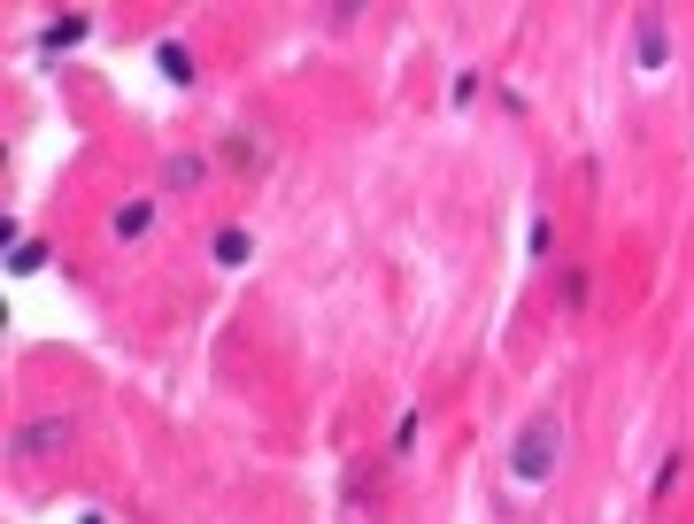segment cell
<instances>
[{
	"label": "cell",
	"mask_w": 694,
	"mask_h": 524,
	"mask_svg": "<svg viewBox=\"0 0 694 524\" xmlns=\"http://www.w3.org/2000/svg\"><path fill=\"white\" fill-rule=\"evenodd\" d=\"M555 463H563V417L540 409V417L518 432V448H510V479L540 486V479H555Z\"/></svg>",
	"instance_id": "1"
},
{
	"label": "cell",
	"mask_w": 694,
	"mask_h": 524,
	"mask_svg": "<svg viewBox=\"0 0 694 524\" xmlns=\"http://www.w3.org/2000/svg\"><path fill=\"white\" fill-rule=\"evenodd\" d=\"M78 440V424L70 417H47V424H23V432H8V463H39V455H62Z\"/></svg>",
	"instance_id": "2"
},
{
	"label": "cell",
	"mask_w": 694,
	"mask_h": 524,
	"mask_svg": "<svg viewBox=\"0 0 694 524\" xmlns=\"http://www.w3.org/2000/svg\"><path fill=\"white\" fill-rule=\"evenodd\" d=\"M85 31H93V16H85V8H62V16H54V23L39 31V47H47V54H70V47H78Z\"/></svg>",
	"instance_id": "3"
},
{
	"label": "cell",
	"mask_w": 694,
	"mask_h": 524,
	"mask_svg": "<svg viewBox=\"0 0 694 524\" xmlns=\"http://www.w3.org/2000/svg\"><path fill=\"white\" fill-rule=\"evenodd\" d=\"M633 31H641V39H633V54H641V70H664V62H672V39H664V16H641Z\"/></svg>",
	"instance_id": "4"
},
{
	"label": "cell",
	"mask_w": 694,
	"mask_h": 524,
	"mask_svg": "<svg viewBox=\"0 0 694 524\" xmlns=\"http://www.w3.org/2000/svg\"><path fill=\"white\" fill-rule=\"evenodd\" d=\"M109 232H116V239H147V232H155V201H124V208L109 216Z\"/></svg>",
	"instance_id": "5"
},
{
	"label": "cell",
	"mask_w": 694,
	"mask_h": 524,
	"mask_svg": "<svg viewBox=\"0 0 694 524\" xmlns=\"http://www.w3.org/2000/svg\"><path fill=\"white\" fill-rule=\"evenodd\" d=\"M201 177H208V155H171V163H163V185H171V193H193Z\"/></svg>",
	"instance_id": "6"
},
{
	"label": "cell",
	"mask_w": 694,
	"mask_h": 524,
	"mask_svg": "<svg viewBox=\"0 0 694 524\" xmlns=\"http://www.w3.org/2000/svg\"><path fill=\"white\" fill-rule=\"evenodd\" d=\"M155 62H163V78H171V85H193V54H185L177 39H163V47H155Z\"/></svg>",
	"instance_id": "7"
},
{
	"label": "cell",
	"mask_w": 694,
	"mask_h": 524,
	"mask_svg": "<svg viewBox=\"0 0 694 524\" xmlns=\"http://www.w3.org/2000/svg\"><path fill=\"white\" fill-rule=\"evenodd\" d=\"M247 255H255V239H247V232H216V263H224V270H239Z\"/></svg>",
	"instance_id": "8"
},
{
	"label": "cell",
	"mask_w": 694,
	"mask_h": 524,
	"mask_svg": "<svg viewBox=\"0 0 694 524\" xmlns=\"http://www.w3.org/2000/svg\"><path fill=\"white\" fill-rule=\"evenodd\" d=\"M8 270H16V278H31V270H47V247H39V239H23V247L8 255Z\"/></svg>",
	"instance_id": "9"
},
{
	"label": "cell",
	"mask_w": 694,
	"mask_h": 524,
	"mask_svg": "<svg viewBox=\"0 0 694 524\" xmlns=\"http://www.w3.org/2000/svg\"><path fill=\"white\" fill-rule=\"evenodd\" d=\"M680 479H687V455H664V471H656V502H672Z\"/></svg>",
	"instance_id": "10"
},
{
	"label": "cell",
	"mask_w": 694,
	"mask_h": 524,
	"mask_svg": "<svg viewBox=\"0 0 694 524\" xmlns=\"http://www.w3.org/2000/svg\"><path fill=\"white\" fill-rule=\"evenodd\" d=\"M555 294H563V309H579V301H586V270H563V286H555Z\"/></svg>",
	"instance_id": "11"
}]
</instances>
